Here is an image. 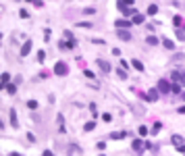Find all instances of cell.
Returning a JSON list of instances; mask_svg holds the SVG:
<instances>
[{
	"mask_svg": "<svg viewBox=\"0 0 185 156\" xmlns=\"http://www.w3.org/2000/svg\"><path fill=\"white\" fill-rule=\"evenodd\" d=\"M156 90H158L160 94H169V92H171V81H169V79H160Z\"/></svg>",
	"mask_w": 185,
	"mask_h": 156,
	"instance_id": "6da1fadb",
	"label": "cell"
},
{
	"mask_svg": "<svg viewBox=\"0 0 185 156\" xmlns=\"http://www.w3.org/2000/svg\"><path fill=\"white\" fill-rule=\"evenodd\" d=\"M171 81L185 85V73H183V71H173V73H171Z\"/></svg>",
	"mask_w": 185,
	"mask_h": 156,
	"instance_id": "7a4b0ae2",
	"label": "cell"
},
{
	"mask_svg": "<svg viewBox=\"0 0 185 156\" xmlns=\"http://www.w3.org/2000/svg\"><path fill=\"white\" fill-rule=\"evenodd\" d=\"M133 23H131V21L129 19H117V21H114V27H117V29H129Z\"/></svg>",
	"mask_w": 185,
	"mask_h": 156,
	"instance_id": "3957f363",
	"label": "cell"
},
{
	"mask_svg": "<svg viewBox=\"0 0 185 156\" xmlns=\"http://www.w3.org/2000/svg\"><path fill=\"white\" fill-rule=\"evenodd\" d=\"M54 73H56V75H67V73H69L67 62H56V65H54Z\"/></svg>",
	"mask_w": 185,
	"mask_h": 156,
	"instance_id": "277c9868",
	"label": "cell"
},
{
	"mask_svg": "<svg viewBox=\"0 0 185 156\" xmlns=\"http://www.w3.org/2000/svg\"><path fill=\"white\" fill-rule=\"evenodd\" d=\"M146 96H148V102H158V100H160V92L156 90V87L148 90V94H146Z\"/></svg>",
	"mask_w": 185,
	"mask_h": 156,
	"instance_id": "5b68a950",
	"label": "cell"
},
{
	"mask_svg": "<svg viewBox=\"0 0 185 156\" xmlns=\"http://www.w3.org/2000/svg\"><path fill=\"white\" fill-rule=\"evenodd\" d=\"M96 62H98V67H100V69H102V73H110V69H112V65H110L108 60H102V58H98Z\"/></svg>",
	"mask_w": 185,
	"mask_h": 156,
	"instance_id": "8992f818",
	"label": "cell"
},
{
	"mask_svg": "<svg viewBox=\"0 0 185 156\" xmlns=\"http://www.w3.org/2000/svg\"><path fill=\"white\" fill-rule=\"evenodd\" d=\"M129 65L133 67V69H135V71H140V73H144V71H146V67H144V62H142L140 58H133V60H131Z\"/></svg>",
	"mask_w": 185,
	"mask_h": 156,
	"instance_id": "52a82bcc",
	"label": "cell"
},
{
	"mask_svg": "<svg viewBox=\"0 0 185 156\" xmlns=\"http://www.w3.org/2000/svg\"><path fill=\"white\" fill-rule=\"evenodd\" d=\"M117 35H119V40H123V42H129V40H131L129 29H117Z\"/></svg>",
	"mask_w": 185,
	"mask_h": 156,
	"instance_id": "ba28073f",
	"label": "cell"
},
{
	"mask_svg": "<svg viewBox=\"0 0 185 156\" xmlns=\"http://www.w3.org/2000/svg\"><path fill=\"white\" fill-rule=\"evenodd\" d=\"M77 46V42H58V48L60 50H73Z\"/></svg>",
	"mask_w": 185,
	"mask_h": 156,
	"instance_id": "9c48e42d",
	"label": "cell"
},
{
	"mask_svg": "<svg viewBox=\"0 0 185 156\" xmlns=\"http://www.w3.org/2000/svg\"><path fill=\"white\" fill-rule=\"evenodd\" d=\"M29 52H31V40H27V42L21 46V56H27Z\"/></svg>",
	"mask_w": 185,
	"mask_h": 156,
	"instance_id": "30bf717a",
	"label": "cell"
},
{
	"mask_svg": "<svg viewBox=\"0 0 185 156\" xmlns=\"http://www.w3.org/2000/svg\"><path fill=\"white\" fill-rule=\"evenodd\" d=\"M9 117H11V127H19V121H17V110L15 108H11V113H9Z\"/></svg>",
	"mask_w": 185,
	"mask_h": 156,
	"instance_id": "8fae6325",
	"label": "cell"
},
{
	"mask_svg": "<svg viewBox=\"0 0 185 156\" xmlns=\"http://www.w3.org/2000/svg\"><path fill=\"white\" fill-rule=\"evenodd\" d=\"M144 21H146V17H144V15H140V13H135V15H133V19H131V23H133V25H142Z\"/></svg>",
	"mask_w": 185,
	"mask_h": 156,
	"instance_id": "7c38bea8",
	"label": "cell"
},
{
	"mask_svg": "<svg viewBox=\"0 0 185 156\" xmlns=\"http://www.w3.org/2000/svg\"><path fill=\"white\" fill-rule=\"evenodd\" d=\"M146 44H148V46H158L160 40H158V35H148L146 38Z\"/></svg>",
	"mask_w": 185,
	"mask_h": 156,
	"instance_id": "4fadbf2b",
	"label": "cell"
},
{
	"mask_svg": "<svg viewBox=\"0 0 185 156\" xmlns=\"http://www.w3.org/2000/svg\"><path fill=\"white\" fill-rule=\"evenodd\" d=\"M160 129H162V123L156 121V123L152 125V129H150V135H158V131H160Z\"/></svg>",
	"mask_w": 185,
	"mask_h": 156,
	"instance_id": "5bb4252c",
	"label": "cell"
},
{
	"mask_svg": "<svg viewBox=\"0 0 185 156\" xmlns=\"http://www.w3.org/2000/svg\"><path fill=\"white\" fill-rule=\"evenodd\" d=\"M131 148L140 152V150L144 148V138H142V140H133V142H131Z\"/></svg>",
	"mask_w": 185,
	"mask_h": 156,
	"instance_id": "9a60e30c",
	"label": "cell"
},
{
	"mask_svg": "<svg viewBox=\"0 0 185 156\" xmlns=\"http://www.w3.org/2000/svg\"><path fill=\"white\" fill-rule=\"evenodd\" d=\"M125 138H127L125 131H114V133H110V140H125Z\"/></svg>",
	"mask_w": 185,
	"mask_h": 156,
	"instance_id": "2e32d148",
	"label": "cell"
},
{
	"mask_svg": "<svg viewBox=\"0 0 185 156\" xmlns=\"http://www.w3.org/2000/svg\"><path fill=\"white\" fill-rule=\"evenodd\" d=\"M137 133H140V138H146V135H150V129L146 125H142L140 129H137Z\"/></svg>",
	"mask_w": 185,
	"mask_h": 156,
	"instance_id": "e0dca14e",
	"label": "cell"
},
{
	"mask_svg": "<svg viewBox=\"0 0 185 156\" xmlns=\"http://www.w3.org/2000/svg\"><path fill=\"white\" fill-rule=\"evenodd\" d=\"M171 144L177 148V146H181V144H183V138H181V135H173V138H171Z\"/></svg>",
	"mask_w": 185,
	"mask_h": 156,
	"instance_id": "ac0fdd59",
	"label": "cell"
},
{
	"mask_svg": "<svg viewBox=\"0 0 185 156\" xmlns=\"http://www.w3.org/2000/svg\"><path fill=\"white\" fill-rule=\"evenodd\" d=\"M162 46H164L167 50H175V44H173L171 40H167V38H162Z\"/></svg>",
	"mask_w": 185,
	"mask_h": 156,
	"instance_id": "d6986e66",
	"label": "cell"
},
{
	"mask_svg": "<svg viewBox=\"0 0 185 156\" xmlns=\"http://www.w3.org/2000/svg\"><path fill=\"white\" fill-rule=\"evenodd\" d=\"M94 129H96V121H87L83 125V131H94Z\"/></svg>",
	"mask_w": 185,
	"mask_h": 156,
	"instance_id": "ffe728a7",
	"label": "cell"
},
{
	"mask_svg": "<svg viewBox=\"0 0 185 156\" xmlns=\"http://www.w3.org/2000/svg\"><path fill=\"white\" fill-rule=\"evenodd\" d=\"M173 25H175V27H181V25H183V17L175 15V17H173Z\"/></svg>",
	"mask_w": 185,
	"mask_h": 156,
	"instance_id": "44dd1931",
	"label": "cell"
},
{
	"mask_svg": "<svg viewBox=\"0 0 185 156\" xmlns=\"http://www.w3.org/2000/svg\"><path fill=\"white\" fill-rule=\"evenodd\" d=\"M148 15H150V17L158 15V6H156V4H150V6H148Z\"/></svg>",
	"mask_w": 185,
	"mask_h": 156,
	"instance_id": "7402d4cb",
	"label": "cell"
},
{
	"mask_svg": "<svg viewBox=\"0 0 185 156\" xmlns=\"http://www.w3.org/2000/svg\"><path fill=\"white\" fill-rule=\"evenodd\" d=\"M171 92H175V94H181V83H173V81H171Z\"/></svg>",
	"mask_w": 185,
	"mask_h": 156,
	"instance_id": "603a6c76",
	"label": "cell"
},
{
	"mask_svg": "<svg viewBox=\"0 0 185 156\" xmlns=\"http://www.w3.org/2000/svg\"><path fill=\"white\" fill-rule=\"evenodd\" d=\"M9 81H11V75H9V73H2V75H0V83H4V85H6Z\"/></svg>",
	"mask_w": 185,
	"mask_h": 156,
	"instance_id": "cb8c5ba5",
	"label": "cell"
},
{
	"mask_svg": "<svg viewBox=\"0 0 185 156\" xmlns=\"http://www.w3.org/2000/svg\"><path fill=\"white\" fill-rule=\"evenodd\" d=\"M117 75H119L121 79H127V71L123 69V67H121V69H117Z\"/></svg>",
	"mask_w": 185,
	"mask_h": 156,
	"instance_id": "d4e9b609",
	"label": "cell"
},
{
	"mask_svg": "<svg viewBox=\"0 0 185 156\" xmlns=\"http://www.w3.org/2000/svg\"><path fill=\"white\" fill-rule=\"evenodd\" d=\"M83 75H85L87 79H96V75H94V71H89V69H85V71H83Z\"/></svg>",
	"mask_w": 185,
	"mask_h": 156,
	"instance_id": "484cf974",
	"label": "cell"
},
{
	"mask_svg": "<svg viewBox=\"0 0 185 156\" xmlns=\"http://www.w3.org/2000/svg\"><path fill=\"white\" fill-rule=\"evenodd\" d=\"M102 121H104V123H110V121H112V115H110V113H104V115H102Z\"/></svg>",
	"mask_w": 185,
	"mask_h": 156,
	"instance_id": "4316f807",
	"label": "cell"
},
{
	"mask_svg": "<svg viewBox=\"0 0 185 156\" xmlns=\"http://www.w3.org/2000/svg\"><path fill=\"white\" fill-rule=\"evenodd\" d=\"M19 17H21V19H29V13H27L25 9H21V11H19Z\"/></svg>",
	"mask_w": 185,
	"mask_h": 156,
	"instance_id": "83f0119b",
	"label": "cell"
},
{
	"mask_svg": "<svg viewBox=\"0 0 185 156\" xmlns=\"http://www.w3.org/2000/svg\"><path fill=\"white\" fill-rule=\"evenodd\" d=\"M77 27H85V29H91V23H87V21H81V23H77Z\"/></svg>",
	"mask_w": 185,
	"mask_h": 156,
	"instance_id": "f1b7e54d",
	"label": "cell"
},
{
	"mask_svg": "<svg viewBox=\"0 0 185 156\" xmlns=\"http://www.w3.org/2000/svg\"><path fill=\"white\" fill-rule=\"evenodd\" d=\"M38 60H40V62H44V60H46V52H44V50H40V52H38Z\"/></svg>",
	"mask_w": 185,
	"mask_h": 156,
	"instance_id": "f546056e",
	"label": "cell"
},
{
	"mask_svg": "<svg viewBox=\"0 0 185 156\" xmlns=\"http://www.w3.org/2000/svg\"><path fill=\"white\" fill-rule=\"evenodd\" d=\"M27 106H29L31 110H35V108H38V102H35V100H27Z\"/></svg>",
	"mask_w": 185,
	"mask_h": 156,
	"instance_id": "4dcf8cb0",
	"label": "cell"
},
{
	"mask_svg": "<svg viewBox=\"0 0 185 156\" xmlns=\"http://www.w3.org/2000/svg\"><path fill=\"white\" fill-rule=\"evenodd\" d=\"M6 92H9V94L13 96V94L17 92V85H6Z\"/></svg>",
	"mask_w": 185,
	"mask_h": 156,
	"instance_id": "1f68e13d",
	"label": "cell"
},
{
	"mask_svg": "<svg viewBox=\"0 0 185 156\" xmlns=\"http://www.w3.org/2000/svg\"><path fill=\"white\" fill-rule=\"evenodd\" d=\"M83 15H96V9H91V6H89V9L83 11Z\"/></svg>",
	"mask_w": 185,
	"mask_h": 156,
	"instance_id": "d6a6232c",
	"label": "cell"
},
{
	"mask_svg": "<svg viewBox=\"0 0 185 156\" xmlns=\"http://www.w3.org/2000/svg\"><path fill=\"white\" fill-rule=\"evenodd\" d=\"M177 40H179V42H185V33H183V31H177Z\"/></svg>",
	"mask_w": 185,
	"mask_h": 156,
	"instance_id": "836d02e7",
	"label": "cell"
},
{
	"mask_svg": "<svg viewBox=\"0 0 185 156\" xmlns=\"http://www.w3.org/2000/svg\"><path fill=\"white\" fill-rule=\"evenodd\" d=\"M121 67H123V69H125V71H127V69H129V62H127V60H125V58H121Z\"/></svg>",
	"mask_w": 185,
	"mask_h": 156,
	"instance_id": "e575fe53",
	"label": "cell"
},
{
	"mask_svg": "<svg viewBox=\"0 0 185 156\" xmlns=\"http://www.w3.org/2000/svg\"><path fill=\"white\" fill-rule=\"evenodd\" d=\"M177 152H179V154H185V144H181V146H177Z\"/></svg>",
	"mask_w": 185,
	"mask_h": 156,
	"instance_id": "d590c367",
	"label": "cell"
},
{
	"mask_svg": "<svg viewBox=\"0 0 185 156\" xmlns=\"http://www.w3.org/2000/svg\"><path fill=\"white\" fill-rule=\"evenodd\" d=\"M96 148H98V150H104V148H106V144H104V142H98V144H96Z\"/></svg>",
	"mask_w": 185,
	"mask_h": 156,
	"instance_id": "8d00e7d4",
	"label": "cell"
},
{
	"mask_svg": "<svg viewBox=\"0 0 185 156\" xmlns=\"http://www.w3.org/2000/svg\"><path fill=\"white\" fill-rule=\"evenodd\" d=\"M123 2H125L127 6H133V4H135V0H123Z\"/></svg>",
	"mask_w": 185,
	"mask_h": 156,
	"instance_id": "74e56055",
	"label": "cell"
},
{
	"mask_svg": "<svg viewBox=\"0 0 185 156\" xmlns=\"http://www.w3.org/2000/svg\"><path fill=\"white\" fill-rule=\"evenodd\" d=\"M33 4H35L38 9H40V6H44V2H42V0H33Z\"/></svg>",
	"mask_w": 185,
	"mask_h": 156,
	"instance_id": "f35d334b",
	"label": "cell"
},
{
	"mask_svg": "<svg viewBox=\"0 0 185 156\" xmlns=\"http://www.w3.org/2000/svg\"><path fill=\"white\" fill-rule=\"evenodd\" d=\"M42 156H52V152H50V150H46V152H44Z\"/></svg>",
	"mask_w": 185,
	"mask_h": 156,
	"instance_id": "ab89813d",
	"label": "cell"
},
{
	"mask_svg": "<svg viewBox=\"0 0 185 156\" xmlns=\"http://www.w3.org/2000/svg\"><path fill=\"white\" fill-rule=\"evenodd\" d=\"M179 113H181V115H185V106H181V108H179Z\"/></svg>",
	"mask_w": 185,
	"mask_h": 156,
	"instance_id": "60d3db41",
	"label": "cell"
},
{
	"mask_svg": "<svg viewBox=\"0 0 185 156\" xmlns=\"http://www.w3.org/2000/svg\"><path fill=\"white\" fill-rule=\"evenodd\" d=\"M11 156H21V154H17V152H11Z\"/></svg>",
	"mask_w": 185,
	"mask_h": 156,
	"instance_id": "b9f144b4",
	"label": "cell"
},
{
	"mask_svg": "<svg viewBox=\"0 0 185 156\" xmlns=\"http://www.w3.org/2000/svg\"><path fill=\"white\" fill-rule=\"evenodd\" d=\"M25 2H33V0H25Z\"/></svg>",
	"mask_w": 185,
	"mask_h": 156,
	"instance_id": "7bdbcfd3",
	"label": "cell"
}]
</instances>
